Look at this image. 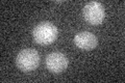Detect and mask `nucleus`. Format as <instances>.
Returning <instances> with one entry per match:
<instances>
[{
  "mask_svg": "<svg viewBox=\"0 0 125 83\" xmlns=\"http://www.w3.org/2000/svg\"><path fill=\"white\" fill-rule=\"evenodd\" d=\"M74 43L81 50H92L98 44V38L90 31H81L74 37Z\"/></svg>",
  "mask_w": 125,
  "mask_h": 83,
  "instance_id": "5",
  "label": "nucleus"
},
{
  "mask_svg": "<svg viewBox=\"0 0 125 83\" xmlns=\"http://www.w3.org/2000/svg\"><path fill=\"white\" fill-rule=\"evenodd\" d=\"M57 28L51 22H41L33 28L32 37L38 44L46 46L50 45L57 37Z\"/></svg>",
  "mask_w": 125,
  "mask_h": 83,
  "instance_id": "1",
  "label": "nucleus"
},
{
  "mask_svg": "<svg viewBox=\"0 0 125 83\" xmlns=\"http://www.w3.org/2000/svg\"><path fill=\"white\" fill-rule=\"evenodd\" d=\"M68 66V58L62 52H52L46 57V68L51 73L58 74Z\"/></svg>",
  "mask_w": 125,
  "mask_h": 83,
  "instance_id": "4",
  "label": "nucleus"
},
{
  "mask_svg": "<svg viewBox=\"0 0 125 83\" xmlns=\"http://www.w3.org/2000/svg\"><path fill=\"white\" fill-rule=\"evenodd\" d=\"M16 64L23 72H30L38 68L40 64V55L34 49H24L18 53Z\"/></svg>",
  "mask_w": 125,
  "mask_h": 83,
  "instance_id": "2",
  "label": "nucleus"
},
{
  "mask_svg": "<svg viewBox=\"0 0 125 83\" xmlns=\"http://www.w3.org/2000/svg\"><path fill=\"white\" fill-rule=\"evenodd\" d=\"M84 20L91 25H99L105 18V11L102 4L97 1L88 2L83 7Z\"/></svg>",
  "mask_w": 125,
  "mask_h": 83,
  "instance_id": "3",
  "label": "nucleus"
}]
</instances>
